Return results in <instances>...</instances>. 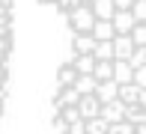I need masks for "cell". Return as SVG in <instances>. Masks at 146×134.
I'll list each match as a JSON object with an SVG mask.
<instances>
[{"label":"cell","mask_w":146,"mask_h":134,"mask_svg":"<svg viewBox=\"0 0 146 134\" xmlns=\"http://www.w3.org/2000/svg\"><path fill=\"white\" fill-rule=\"evenodd\" d=\"M12 51H15V0H0V119L12 78Z\"/></svg>","instance_id":"1"},{"label":"cell","mask_w":146,"mask_h":134,"mask_svg":"<svg viewBox=\"0 0 146 134\" xmlns=\"http://www.w3.org/2000/svg\"><path fill=\"white\" fill-rule=\"evenodd\" d=\"M128 12L134 15V21H137V24H146V0H131Z\"/></svg>","instance_id":"2"},{"label":"cell","mask_w":146,"mask_h":134,"mask_svg":"<svg viewBox=\"0 0 146 134\" xmlns=\"http://www.w3.org/2000/svg\"><path fill=\"white\" fill-rule=\"evenodd\" d=\"M125 63L131 66V72L140 69V66H146V48H137V45H134V51H131V57L125 60Z\"/></svg>","instance_id":"3"},{"label":"cell","mask_w":146,"mask_h":134,"mask_svg":"<svg viewBox=\"0 0 146 134\" xmlns=\"http://www.w3.org/2000/svg\"><path fill=\"white\" fill-rule=\"evenodd\" d=\"M128 36H131V42H134L137 48H146V24H134Z\"/></svg>","instance_id":"4"},{"label":"cell","mask_w":146,"mask_h":134,"mask_svg":"<svg viewBox=\"0 0 146 134\" xmlns=\"http://www.w3.org/2000/svg\"><path fill=\"white\" fill-rule=\"evenodd\" d=\"M131 84H134V86H140V90H146V66L134 69V75H131Z\"/></svg>","instance_id":"5"},{"label":"cell","mask_w":146,"mask_h":134,"mask_svg":"<svg viewBox=\"0 0 146 134\" xmlns=\"http://www.w3.org/2000/svg\"><path fill=\"white\" fill-rule=\"evenodd\" d=\"M137 107L146 110V90H140V96H137Z\"/></svg>","instance_id":"6"},{"label":"cell","mask_w":146,"mask_h":134,"mask_svg":"<svg viewBox=\"0 0 146 134\" xmlns=\"http://www.w3.org/2000/svg\"><path fill=\"white\" fill-rule=\"evenodd\" d=\"M131 134H146V125L140 122V125H134V131H131Z\"/></svg>","instance_id":"7"},{"label":"cell","mask_w":146,"mask_h":134,"mask_svg":"<svg viewBox=\"0 0 146 134\" xmlns=\"http://www.w3.org/2000/svg\"><path fill=\"white\" fill-rule=\"evenodd\" d=\"M143 125H146V110H143Z\"/></svg>","instance_id":"8"}]
</instances>
